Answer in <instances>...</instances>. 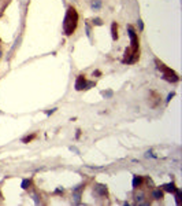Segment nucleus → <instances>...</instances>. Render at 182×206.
I'll return each instance as SVG.
<instances>
[{"label": "nucleus", "instance_id": "ddd939ff", "mask_svg": "<svg viewBox=\"0 0 182 206\" xmlns=\"http://www.w3.org/2000/svg\"><path fill=\"white\" fill-rule=\"evenodd\" d=\"M93 25H97V26H100V25H103V21L100 19V18H93Z\"/></svg>", "mask_w": 182, "mask_h": 206}, {"label": "nucleus", "instance_id": "6e6552de", "mask_svg": "<svg viewBox=\"0 0 182 206\" xmlns=\"http://www.w3.org/2000/svg\"><path fill=\"white\" fill-rule=\"evenodd\" d=\"M142 181H144V179H142L141 176H134V179H133V187H134V188H138V187H141Z\"/></svg>", "mask_w": 182, "mask_h": 206}, {"label": "nucleus", "instance_id": "412c9836", "mask_svg": "<svg viewBox=\"0 0 182 206\" xmlns=\"http://www.w3.org/2000/svg\"><path fill=\"white\" fill-rule=\"evenodd\" d=\"M55 192H56V194H62V192H63V190H60V188H57V190L55 191Z\"/></svg>", "mask_w": 182, "mask_h": 206}, {"label": "nucleus", "instance_id": "9b49d317", "mask_svg": "<svg viewBox=\"0 0 182 206\" xmlns=\"http://www.w3.org/2000/svg\"><path fill=\"white\" fill-rule=\"evenodd\" d=\"M30 184H31V180H30V179H25L23 181H22L21 187L23 188V190H27V188L30 187Z\"/></svg>", "mask_w": 182, "mask_h": 206}, {"label": "nucleus", "instance_id": "1a4fd4ad", "mask_svg": "<svg viewBox=\"0 0 182 206\" xmlns=\"http://www.w3.org/2000/svg\"><path fill=\"white\" fill-rule=\"evenodd\" d=\"M111 33H112V39L116 40V39H118V26H116V23H115V22L111 25Z\"/></svg>", "mask_w": 182, "mask_h": 206}, {"label": "nucleus", "instance_id": "4468645a", "mask_svg": "<svg viewBox=\"0 0 182 206\" xmlns=\"http://www.w3.org/2000/svg\"><path fill=\"white\" fill-rule=\"evenodd\" d=\"M101 95L105 96V98H111V96H112V91H103Z\"/></svg>", "mask_w": 182, "mask_h": 206}, {"label": "nucleus", "instance_id": "f03ea898", "mask_svg": "<svg viewBox=\"0 0 182 206\" xmlns=\"http://www.w3.org/2000/svg\"><path fill=\"white\" fill-rule=\"evenodd\" d=\"M155 63H156V66H157V69L161 70V73H163V79L166 80V81H168V83H177L178 80H179L178 74L175 73L174 70H171L170 68H167L166 65L163 63V62H160L159 59H155Z\"/></svg>", "mask_w": 182, "mask_h": 206}, {"label": "nucleus", "instance_id": "423d86ee", "mask_svg": "<svg viewBox=\"0 0 182 206\" xmlns=\"http://www.w3.org/2000/svg\"><path fill=\"white\" fill-rule=\"evenodd\" d=\"M94 191L99 194L100 196H105L107 195V187L103 184H96L94 185Z\"/></svg>", "mask_w": 182, "mask_h": 206}, {"label": "nucleus", "instance_id": "4be33fe9", "mask_svg": "<svg viewBox=\"0 0 182 206\" xmlns=\"http://www.w3.org/2000/svg\"><path fill=\"white\" fill-rule=\"evenodd\" d=\"M81 136V131H77V135H75V137H79Z\"/></svg>", "mask_w": 182, "mask_h": 206}, {"label": "nucleus", "instance_id": "aec40b11", "mask_svg": "<svg viewBox=\"0 0 182 206\" xmlns=\"http://www.w3.org/2000/svg\"><path fill=\"white\" fill-rule=\"evenodd\" d=\"M55 110H56V109H52V110H48V111H47V114L49 116V114H52V113H53Z\"/></svg>", "mask_w": 182, "mask_h": 206}, {"label": "nucleus", "instance_id": "0eeeda50", "mask_svg": "<svg viewBox=\"0 0 182 206\" xmlns=\"http://www.w3.org/2000/svg\"><path fill=\"white\" fill-rule=\"evenodd\" d=\"M163 190L166 191V192H171V194H174V192L177 191V187H175L174 183H167V184L163 185Z\"/></svg>", "mask_w": 182, "mask_h": 206}, {"label": "nucleus", "instance_id": "f8f14e48", "mask_svg": "<svg viewBox=\"0 0 182 206\" xmlns=\"http://www.w3.org/2000/svg\"><path fill=\"white\" fill-rule=\"evenodd\" d=\"M174 194H175V201H177V203L179 205V203H181V198H182V192H181V190H179V188H177V191H175Z\"/></svg>", "mask_w": 182, "mask_h": 206}, {"label": "nucleus", "instance_id": "2eb2a0df", "mask_svg": "<svg viewBox=\"0 0 182 206\" xmlns=\"http://www.w3.org/2000/svg\"><path fill=\"white\" fill-rule=\"evenodd\" d=\"M100 6H101V3H100L99 0H96V1H93V3H92V7H93V8H96V10H97V8H100Z\"/></svg>", "mask_w": 182, "mask_h": 206}, {"label": "nucleus", "instance_id": "7ed1b4c3", "mask_svg": "<svg viewBox=\"0 0 182 206\" xmlns=\"http://www.w3.org/2000/svg\"><path fill=\"white\" fill-rule=\"evenodd\" d=\"M127 32H129V36H130V40H131V50L137 52L138 51V37H137V33L134 32V29L131 26L127 28Z\"/></svg>", "mask_w": 182, "mask_h": 206}, {"label": "nucleus", "instance_id": "20e7f679", "mask_svg": "<svg viewBox=\"0 0 182 206\" xmlns=\"http://www.w3.org/2000/svg\"><path fill=\"white\" fill-rule=\"evenodd\" d=\"M75 90L77 91H82V90H86V79L85 76L79 74L75 80Z\"/></svg>", "mask_w": 182, "mask_h": 206}, {"label": "nucleus", "instance_id": "f3484780", "mask_svg": "<svg viewBox=\"0 0 182 206\" xmlns=\"http://www.w3.org/2000/svg\"><path fill=\"white\" fill-rule=\"evenodd\" d=\"M92 87H94V81H86V90L92 88Z\"/></svg>", "mask_w": 182, "mask_h": 206}, {"label": "nucleus", "instance_id": "39448f33", "mask_svg": "<svg viewBox=\"0 0 182 206\" xmlns=\"http://www.w3.org/2000/svg\"><path fill=\"white\" fill-rule=\"evenodd\" d=\"M82 185H78L77 188H74L73 190V198L74 201H75V203H79V201H81V192H82Z\"/></svg>", "mask_w": 182, "mask_h": 206}, {"label": "nucleus", "instance_id": "a211bd4d", "mask_svg": "<svg viewBox=\"0 0 182 206\" xmlns=\"http://www.w3.org/2000/svg\"><path fill=\"white\" fill-rule=\"evenodd\" d=\"M172 96H174V92H171L170 95L167 96V102H170V101H171V98H172Z\"/></svg>", "mask_w": 182, "mask_h": 206}, {"label": "nucleus", "instance_id": "9d476101", "mask_svg": "<svg viewBox=\"0 0 182 206\" xmlns=\"http://www.w3.org/2000/svg\"><path fill=\"white\" fill-rule=\"evenodd\" d=\"M152 196H153L155 199H157V201H159V199H161V198H163V191L155 190L153 192H152Z\"/></svg>", "mask_w": 182, "mask_h": 206}, {"label": "nucleus", "instance_id": "dca6fc26", "mask_svg": "<svg viewBox=\"0 0 182 206\" xmlns=\"http://www.w3.org/2000/svg\"><path fill=\"white\" fill-rule=\"evenodd\" d=\"M33 137H34V135H30V136H27V137H25V139H22V142L27 143V142H30V140H33Z\"/></svg>", "mask_w": 182, "mask_h": 206}, {"label": "nucleus", "instance_id": "f257e3e1", "mask_svg": "<svg viewBox=\"0 0 182 206\" xmlns=\"http://www.w3.org/2000/svg\"><path fill=\"white\" fill-rule=\"evenodd\" d=\"M77 22H78V14L74 7H68L67 8V14L64 17V22H63V29H64V33L70 36L73 34V32L77 28Z\"/></svg>", "mask_w": 182, "mask_h": 206}, {"label": "nucleus", "instance_id": "6ab92c4d", "mask_svg": "<svg viewBox=\"0 0 182 206\" xmlns=\"http://www.w3.org/2000/svg\"><path fill=\"white\" fill-rule=\"evenodd\" d=\"M138 26H140V30L144 29V25H142V21H138Z\"/></svg>", "mask_w": 182, "mask_h": 206}]
</instances>
